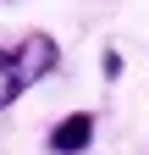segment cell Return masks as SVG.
Instances as JSON below:
<instances>
[{"mask_svg": "<svg viewBox=\"0 0 149 155\" xmlns=\"http://www.w3.org/2000/svg\"><path fill=\"white\" fill-rule=\"evenodd\" d=\"M28 83H22V72H17V55L0 45V111H11V100L22 94Z\"/></svg>", "mask_w": 149, "mask_h": 155, "instance_id": "cell-3", "label": "cell"}, {"mask_svg": "<svg viewBox=\"0 0 149 155\" xmlns=\"http://www.w3.org/2000/svg\"><path fill=\"white\" fill-rule=\"evenodd\" d=\"M105 78H110V83L122 78V55H116V50H105Z\"/></svg>", "mask_w": 149, "mask_h": 155, "instance_id": "cell-4", "label": "cell"}, {"mask_svg": "<svg viewBox=\"0 0 149 155\" xmlns=\"http://www.w3.org/2000/svg\"><path fill=\"white\" fill-rule=\"evenodd\" d=\"M94 144V111H72L50 127V155H83Z\"/></svg>", "mask_w": 149, "mask_h": 155, "instance_id": "cell-2", "label": "cell"}, {"mask_svg": "<svg viewBox=\"0 0 149 155\" xmlns=\"http://www.w3.org/2000/svg\"><path fill=\"white\" fill-rule=\"evenodd\" d=\"M11 55H17V72H22V83H39V78H50L55 67H61V45H55L50 33H22Z\"/></svg>", "mask_w": 149, "mask_h": 155, "instance_id": "cell-1", "label": "cell"}, {"mask_svg": "<svg viewBox=\"0 0 149 155\" xmlns=\"http://www.w3.org/2000/svg\"><path fill=\"white\" fill-rule=\"evenodd\" d=\"M6 6H17V0H6Z\"/></svg>", "mask_w": 149, "mask_h": 155, "instance_id": "cell-5", "label": "cell"}]
</instances>
